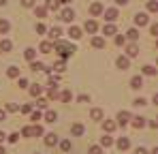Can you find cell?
<instances>
[{
  "label": "cell",
  "mask_w": 158,
  "mask_h": 154,
  "mask_svg": "<svg viewBox=\"0 0 158 154\" xmlns=\"http://www.w3.org/2000/svg\"><path fill=\"white\" fill-rule=\"evenodd\" d=\"M52 49H56L62 58H69V56H73V53L77 51L75 45H69V43H62V41H56V43L52 45Z\"/></svg>",
  "instance_id": "6da1fadb"
},
{
  "label": "cell",
  "mask_w": 158,
  "mask_h": 154,
  "mask_svg": "<svg viewBox=\"0 0 158 154\" xmlns=\"http://www.w3.org/2000/svg\"><path fill=\"white\" fill-rule=\"evenodd\" d=\"M128 122H131V113H128V111H120V113H118V124H120V126H126Z\"/></svg>",
  "instance_id": "7a4b0ae2"
},
{
  "label": "cell",
  "mask_w": 158,
  "mask_h": 154,
  "mask_svg": "<svg viewBox=\"0 0 158 154\" xmlns=\"http://www.w3.org/2000/svg\"><path fill=\"white\" fill-rule=\"evenodd\" d=\"M60 19H64V22H73V19H75V11H73V9H64V11L60 13Z\"/></svg>",
  "instance_id": "3957f363"
},
{
  "label": "cell",
  "mask_w": 158,
  "mask_h": 154,
  "mask_svg": "<svg viewBox=\"0 0 158 154\" xmlns=\"http://www.w3.org/2000/svg\"><path fill=\"white\" fill-rule=\"evenodd\" d=\"M56 143H58V135H56V133H47V135H45V146L53 148Z\"/></svg>",
  "instance_id": "277c9868"
},
{
  "label": "cell",
  "mask_w": 158,
  "mask_h": 154,
  "mask_svg": "<svg viewBox=\"0 0 158 154\" xmlns=\"http://www.w3.org/2000/svg\"><path fill=\"white\" fill-rule=\"evenodd\" d=\"M148 22H150V19H148L145 13H137V15H135V24L137 26H148Z\"/></svg>",
  "instance_id": "5b68a950"
},
{
  "label": "cell",
  "mask_w": 158,
  "mask_h": 154,
  "mask_svg": "<svg viewBox=\"0 0 158 154\" xmlns=\"http://www.w3.org/2000/svg\"><path fill=\"white\" fill-rule=\"evenodd\" d=\"M115 64H118V69H122V71H126V69L131 66V62H128V58H124V56H120V58L115 60Z\"/></svg>",
  "instance_id": "8992f818"
},
{
  "label": "cell",
  "mask_w": 158,
  "mask_h": 154,
  "mask_svg": "<svg viewBox=\"0 0 158 154\" xmlns=\"http://www.w3.org/2000/svg\"><path fill=\"white\" fill-rule=\"evenodd\" d=\"M105 19L107 22H115V19H118V9H107L105 11Z\"/></svg>",
  "instance_id": "52a82bcc"
},
{
  "label": "cell",
  "mask_w": 158,
  "mask_h": 154,
  "mask_svg": "<svg viewBox=\"0 0 158 154\" xmlns=\"http://www.w3.org/2000/svg\"><path fill=\"white\" fill-rule=\"evenodd\" d=\"M141 86H143V77H141V75H137V77H132V79H131V88H132V90H139Z\"/></svg>",
  "instance_id": "ba28073f"
},
{
  "label": "cell",
  "mask_w": 158,
  "mask_h": 154,
  "mask_svg": "<svg viewBox=\"0 0 158 154\" xmlns=\"http://www.w3.org/2000/svg\"><path fill=\"white\" fill-rule=\"evenodd\" d=\"M83 28H85V30H88V32H90V34H92V32H96V30H98V24H96V22H94V19H88V22H85V26H83Z\"/></svg>",
  "instance_id": "9c48e42d"
},
{
  "label": "cell",
  "mask_w": 158,
  "mask_h": 154,
  "mask_svg": "<svg viewBox=\"0 0 158 154\" xmlns=\"http://www.w3.org/2000/svg\"><path fill=\"white\" fill-rule=\"evenodd\" d=\"M118 148L124 152V150H128V148H131V141H128L126 137H120V139H118Z\"/></svg>",
  "instance_id": "30bf717a"
},
{
  "label": "cell",
  "mask_w": 158,
  "mask_h": 154,
  "mask_svg": "<svg viewBox=\"0 0 158 154\" xmlns=\"http://www.w3.org/2000/svg\"><path fill=\"white\" fill-rule=\"evenodd\" d=\"M131 120H132V126H135V128H143V126H145V118H141V116L131 118Z\"/></svg>",
  "instance_id": "8fae6325"
},
{
  "label": "cell",
  "mask_w": 158,
  "mask_h": 154,
  "mask_svg": "<svg viewBox=\"0 0 158 154\" xmlns=\"http://www.w3.org/2000/svg\"><path fill=\"white\" fill-rule=\"evenodd\" d=\"M90 13H92V15H101V13H103V4H101V2H94V4L90 6Z\"/></svg>",
  "instance_id": "7c38bea8"
},
{
  "label": "cell",
  "mask_w": 158,
  "mask_h": 154,
  "mask_svg": "<svg viewBox=\"0 0 158 154\" xmlns=\"http://www.w3.org/2000/svg\"><path fill=\"white\" fill-rule=\"evenodd\" d=\"M30 69H32V71H45V73H49V69H47L43 62H32V64H30Z\"/></svg>",
  "instance_id": "4fadbf2b"
},
{
  "label": "cell",
  "mask_w": 158,
  "mask_h": 154,
  "mask_svg": "<svg viewBox=\"0 0 158 154\" xmlns=\"http://www.w3.org/2000/svg\"><path fill=\"white\" fill-rule=\"evenodd\" d=\"M41 92H43V88H41L39 83H32V86H30V94H32V96H36V99H39V96H41Z\"/></svg>",
  "instance_id": "5bb4252c"
},
{
  "label": "cell",
  "mask_w": 158,
  "mask_h": 154,
  "mask_svg": "<svg viewBox=\"0 0 158 154\" xmlns=\"http://www.w3.org/2000/svg\"><path fill=\"white\" fill-rule=\"evenodd\" d=\"M69 34H71V39H79L81 36V30H79L77 26H71L69 28Z\"/></svg>",
  "instance_id": "9a60e30c"
},
{
  "label": "cell",
  "mask_w": 158,
  "mask_h": 154,
  "mask_svg": "<svg viewBox=\"0 0 158 154\" xmlns=\"http://www.w3.org/2000/svg\"><path fill=\"white\" fill-rule=\"evenodd\" d=\"M56 120H58V113H56V111H52V109H49V111H47V113H45V122H49V124H52V122H56Z\"/></svg>",
  "instance_id": "2e32d148"
},
{
  "label": "cell",
  "mask_w": 158,
  "mask_h": 154,
  "mask_svg": "<svg viewBox=\"0 0 158 154\" xmlns=\"http://www.w3.org/2000/svg\"><path fill=\"white\" fill-rule=\"evenodd\" d=\"M126 53H128V56H131V58H135V56H137V53H139V47H137V45H135V43H132V45H128V47H126Z\"/></svg>",
  "instance_id": "e0dca14e"
},
{
  "label": "cell",
  "mask_w": 158,
  "mask_h": 154,
  "mask_svg": "<svg viewBox=\"0 0 158 154\" xmlns=\"http://www.w3.org/2000/svg\"><path fill=\"white\" fill-rule=\"evenodd\" d=\"M71 133H73V135H83V124H73V126H71Z\"/></svg>",
  "instance_id": "ac0fdd59"
},
{
  "label": "cell",
  "mask_w": 158,
  "mask_h": 154,
  "mask_svg": "<svg viewBox=\"0 0 158 154\" xmlns=\"http://www.w3.org/2000/svg\"><path fill=\"white\" fill-rule=\"evenodd\" d=\"M9 30H11V24H9L6 19H0V32H2V34H6Z\"/></svg>",
  "instance_id": "d6986e66"
},
{
  "label": "cell",
  "mask_w": 158,
  "mask_h": 154,
  "mask_svg": "<svg viewBox=\"0 0 158 154\" xmlns=\"http://www.w3.org/2000/svg\"><path fill=\"white\" fill-rule=\"evenodd\" d=\"M60 34H62V30H60V28H52V30H49V39H52V41L60 39Z\"/></svg>",
  "instance_id": "ffe728a7"
},
{
  "label": "cell",
  "mask_w": 158,
  "mask_h": 154,
  "mask_svg": "<svg viewBox=\"0 0 158 154\" xmlns=\"http://www.w3.org/2000/svg\"><path fill=\"white\" fill-rule=\"evenodd\" d=\"M11 47H13V43H11V41H6V39H4V41H0V49H2V51H11Z\"/></svg>",
  "instance_id": "44dd1931"
},
{
  "label": "cell",
  "mask_w": 158,
  "mask_h": 154,
  "mask_svg": "<svg viewBox=\"0 0 158 154\" xmlns=\"http://www.w3.org/2000/svg\"><path fill=\"white\" fill-rule=\"evenodd\" d=\"M126 39H131V41H137V39H139V32H137L135 28H131V30L126 32Z\"/></svg>",
  "instance_id": "7402d4cb"
},
{
  "label": "cell",
  "mask_w": 158,
  "mask_h": 154,
  "mask_svg": "<svg viewBox=\"0 0 158 154\" xmlns=\"http://www.w3.org/2000/svg\"><path fill=\"white\" fill-rule=\"evenodd\" d=\"M103 32H105L107 36H109V34H115V26H113V24H105V28H103Z\"/></svg>",
  "instance_id": "603a6c76"
},
{
  "label": "cell",
  "mask_w": 158,
  "mask_h": 154,
  "mask_svg": "<svg viewBox=\"0 0 158 154\" xmlns=\"http://www.w3.org/2000/svg\"><path fill=\"white\" fill-rule=\"evenodd\" d=\"M34 56H36V49L28 47V49H26V60H30V62H34Z\"/></svg>",
  "instance_id": "cb8c5ba5"
},
{
  "label": "cell",
  "mask_w": 158,
  "mask_h": 154,
  "mask_svg": "<svg viewBox=\"0 0 158 154\" xmlns=\"http://www.w3.org/2000/svg\"><path fill=\"white\" fill-rule=\"evenodd\" d=\"M103 128H105V133H113V130H115V124H113L111 120H107L105 124H103Z\"/></svg>",
  "instance_id": "d4e9b609"
},
{
  "label": "cell",
  "mask_w": 158,
  "mask_h": 154,
  "mask_svg": "<svg viewBox=\"0 0 158 154\" xmlns=\"http://www.w3.org/2000/svg\"><path fill=\"white\" fill-rule=\"evenodd\" d=\"M6 75H9V77H13V79H15V77H19V69H17V66H11V69L6 71Z\"/></svg>",
  "instance_id": "484cf974"
},
{
  "label": "cell",
  "mask_w": 158,
  "mask_h": 154,
  "mask_svg": "<svg viewBox=\"0 0 158 154\" xmlns=\"http://www.w3.org/2000/svg\"><path fill=\"white\" fill-rule=\"evenodd\" d=\"M101 146H105V148H109V146H113V139H111L109 135H105V137L101 139Z\"/></svg>",
  "instance_id": "4316f807"
},
{
  "label": "cell",
  "mask_w": 158,
  "mask_h": 154,
  "mask_svg": "<svg viewBox=\"0 0 158 154\" xmlns=\"http://www.w3.org/2000/svg\"><path fill=\"white\" fill-rule=\"evenodd\" d=\"M34 13H36V17H45V15H47V9H45V6H36Z\"/></svg>",
  "instance_id": "83f0119b"
},
{
  "label": "cell",
  "mask_w": 158,
  "mask_h": 154,
  "mask_svg": "<svg viewBox=\"0 0 158 154\" xmlns=\"http://www.w3.org/2000/svg\"><path fill=\"white\" fill-rule=\"evenodd\" d=\"M92 45H94V47H98V49H101V47H105V41H103V39H101V36H96V39H92Z\"/></svg>",
  "instance_id": "f1b7e54d"
},
{
  "label": "cell",
  "mask_w": 158,
  "mask_h": 154,
  "mask_svg": "<svg viewBox=\"0 0 158 154\" xmlns=\"http://www.w3.org/2000/svg\"><path fill=\"white\" fill-rule=\"evenodd\" d=\"M143 75H156V69L152 64H148V66H143Z\"/></svg>",
  "instance_id": "f546056e"
},
{
  "label": "cell",
  "mask_w": 158,
  "mask_h": 154,
  "mask_svg": "<svg viewBox=\"0 0 158 154\" xmlns=\"http://www.w3.org/2000/svg\"><path fill=\"white\" fill-rule=\"evenodd\" d=\"M41 51H43V53H49V51H52V43H49V41L41 43Z\"/></svg>",
  "instance_id": "4dcf8cb0"
},
{
  "label": "cell",
  "mask_w": 158,
  "mask_h": 154,
  "mask_svg": "<svg viewBox=\"0 0 158 154\" xmlns=\"http://www.w3.org/2000/svg\"><path fill=\"white\" fill-rule=\"evenodd\" d=\"M58 96H60V99H62L64 103H69V101H71V96H73V94H71L69 90H64V92H62V94H58Z\"/></svg>",
  "instance_id": "1f68e13d"
},
{
  "label": "cell",
  "mask_w": 158,
  "mask_h": 154,
  "mask_svg": "<svg viewBox=\"0 0 158 154\" xmlns=\"http://www.w3.org/2000/svg\"><path fill=\"white\" fill-rule=\"evenodd\" d=\"M32 135H36V137H41V135H43V126H41V124H36V126H32Z\"/></svg>",
  "instance_id": "d6a6232c"
},
{
  "label": "cell",
  "mask_w": 158,
  "mask_h": 154,
  "mask_svg": "<svg viewBox=\"0 0 158 154\" xmlns=\"http://www.w3.org/2000/svg\"><path fill=\"white\" fill-rule=\"evenodd\" d=\"M47 96H49V101H53V99H58V90H56V88H49Z\"/></svg>",
  "instance_id": "836d02e7"
},
{
  "label": "cell",
  "mask_w": 158,
  "mask_h": 154,
  "mask_svg": "<svg viewBox=\"0 0 158 154\" xmlns=\"http://www.w3.org/2000/svg\"><path fill=\"white\" fill-rule=\"evenodd\" d=\"M92 118H94V120H101V118H103V111H101V109H92Z\"/></svg>",
  "instance_id": "e575fe53"
},
{
  "label": "cell",
  "mask_w": 158,
  "mask_h": 154,
  "mask_svg": "<svg viewBox=\"0 0 158 154\" xmlns=\"http://www.w3.org/2000/svg\"><path fill=\"white\" fill-rule=\"evenodd\" d=\"M148 9H150L152 13H154V11H158V2H156V0H150V4H148Z\"/></svg>",
  "instance_id": "d590c367"
},
{
  "label": "cell",
  "mask_w": 158,
  "mask_h": 154,
  "mask_svg": "<svg viewBox=\"0 0 158 154\" xmlns=\"http://www.w3.org/2000/svg\"><path fill=\"white\" fill-rule=\"evenodd\" d=\"M60 148H62L64 152H69V150H71V141H69V139H66V141H62V143H60Z\"/></svg>",
  "instance_id": "8d00e7d4"
},
{
  "label": "cell",
  "mask_w": 158,
  "mask_h": 154,
  "mask_svg": "<svg viewBox=\"0 0 158 154\" xmlns=\"http://www.w3.org/2000/svg\"><path fill=\"white\" fill-rule=\"evenodd\" d=\"M45 9H58V0H47V6Z\"/></svg>",
  "instance_id": "74e56055"
},
{
  "label": "cell",
  "mask_w": 158,
  "mask_h": 154,
  "mask_svg": "<svg viewBox=\"0 0 158 154\" xmlns=\"http://www.w3.org/2000/svg\"><path fill=\"white\" fill-rule=\"evenodd\" d=\"M90 154H103L101 146H92V148H90Z\"/></svg>",
  "instance_id": "f35d334b"
},
{
  "label": "cell",
  "mask_w": 158,
  "mask_h": 154,
  "mask_svg": "<svg viewBox=\"0 0 158 154\" xmlns=\"http://www.w3.org/2000/svg\"><path fill=\"white\" fill-rule=\"evenodd\" d=\"M22 135H24V137H30V135H32V126H24Z\"/></svg>",
  "instance_id": "ab89813d"
},
{
  "label": "cell",
  "mask_w": 158,
  "mask_h": 154,
  "mask_svg": "<svg viewBox=\"0 0 158 154\" xmlns=\"http://www.w3.org/2000/svg\"><path fill=\"white\" fill-rule=\"evenodd\" d=\"M22 113H32V105H22Z\"/></svg>",
  "instance_id": "60d3db41"
},
{
  "label": "cell",
  "mask_w": 158,
  "mask_h": 154,
  "mask_svg": "<svg viewBox=\"0 0 158 154\" xmlns=\"http://www.w3.org/2000/svg\"><path fill=\"white\" fill-rule=\"evenodd\" d=\"M77 101H79V103H88V101H90V96H88V94H79Z\"/></svg>",
  "instance_id": "b9f144b4"
},
{
  "label": "cell",
  "mask_w": 158,
  "mask_h": 154,
  "mask_svg": "<svg viewBox=\"0 0 158 154\" xmlns=\"http://www.w3.org/2000/svg\"><path fill=\"white\" fill-rule=\"evenodd\" d=\"M124 41H126V39H124L122 34H118V36H115V45H124Z\"/></svg>",
  "instance_id": "7bdbcfd3"
},
{
  "label": "cell",
  "mask_w": 158,
  "mask_h": 154,
  "mask_svg": "<svg viewBox=\"0 0 158 154\" xmlns=\"http://www.w3.org/2000/svg\"><path fill=\"white\" fill-rule=\"evenodd\" d=\"M41 118H43V116H41V111H32V120H34V122H39Z\"/></svg>",
  "instance_id": "ee69618b"
},
{
  "label": "cell",
  "mask_w": 158,
  "mask_h": 154,
  "mask_svg": "<svg viewBox=\"0 0 158 154\" xmlns=\"http://www.w3.org/2000/svg\"><path fill=\"white\" fill-rule=\"evenodd\" d=\"M45 30H47V28H45V24H36V32H39V34H43Z\"/></svg>",
  "instance_id": "f6af8a7d"
},
{
  "label": "cell",
  "mask_w": 158,
  "mask_h": 154,
  "mask_svg": "<svg viewBox=\"0 0 158 154\" xmlns=\"http://www.w3.org/2000/svg\"><path fill=\"white\" fill-rule=\"evenodd\" d=\"M36 105H39L41 109H45V107H47V101H45V99H39V101H36Z\"/></svg>",
  "instance_id": "bcb514c9"
},
{
  "label": "cell",
  "mask_w": 158,
  "mask_h": 154,
  "mask_svg": "<svg viewBox=\"0 0 158 154\" xmlns=\"http://www.w3.org/2000/svg\"><path fill=\"white\" fill-rule=\"evenodd\" d=\"M132 105H137V107H141V105H145V99H135Z\"/></svg>",
  "instance_id": "7dc6e473"
},
{
  "label": "cell",
  "mask_w": 158,
  "mask_h": 154,
  "mask_svg": "<svg viewBox=\"0 0 158 154\" xmlns=\"http://www.w3.org/2000/svg\"><path fill=\"white\" fill-rule=\"evenodd\" d=\"M17 139H19V135H17V133H13V135H9V141H11V143H15Z\"/></svg>",
  "instance_id": "c3c4849f"
},
{
  "label": "cell",
  "mask_w": 158,
  "mask_h": 154,
  "mask_svg": "<svg viewBox=\"0 0 158 154\" xmlns=\"http://www.w3.org/2000/svg\"><path fill=\"white\" fill-rule=\"evenodd\" d=\"M19 88H28V79H24V77H19Z\"/></svg>",
  "instance_id": "681fc988"
},
{
  "label": "cell",
  "mask_w": 158,
  "mask_h": 154,
  "mask_svg": "<svg viewBox=\"0 0 158 154\" xmlns=\"http://www.w3.org/2000/svg\"><path fill=\"white\" fill-rule=\"evenodd\" d=\"M6 109H9V111H17L19 107H17V105H13V103H9V105H6Z\"/></svg>",
  "instance_id": "f907efd6"
},
{
  "label": "cell",
  "mask_w": 158,
  "mask_h": 154,
  "mask_svg": "<svg viewBox=\"0 0 158 154\" xmlns=\"http://www.w3.org/2000/svg\"><path fill=\"white\" fill-rule=\"evenodd\" d=\"M150 32H152V34H158V26H156V24H152V28H150Z\"/></svg>",
  "instance_id": "816d5d0a"
},
{
  "label": "cell",
  "mask_w": 158,
  "mask_h": 154,
  "mask_svg": "<svg viewBox=\"0 0 158 154\" xmlns=\"http://www.w3.org/2000/svg\"><path fill=\"white\" fill-rule=\"evenodd\" d=\"M135 154H148V150H145V148H137V150H135Z\"/></svg>",
  "instance_id": "f5cc1de1"
},
{
  "label": "cell",
  "mask_w": 158,
  "mask_h": 154,
  "mask_svg": "<svg viewBox=\"0 0 158 154\" xmlns=\"http://www.w3.org/2000/svg\"><path fill=\"white\" fill-rule=\"evenodd\" d=\"M22 2H24V6H32L34 4V0H22Z\"/></svg>",
  "instance_id": "db71d44e"
},
{
  "label": "cell",
  "mask_w": 158,
  "mask_h": 154,
  "mask_svg": "<svg viewBox=\"0 0 158 154\" xmlns=\"http://www.w3.org/2000/svg\"><path fill=\"white\" fill-rule=\"evenodd\" d=\"M4 118H6V113H4V109H0V122H4Z\"/></svg>",
  "instance_id": "11a10c76"
},
{
  "label": "cell",
  "mask_w": 158,
  "mask_h": 154,
  "mask_svg": "<svg viewBox=\"0 0 158 154\" xmlns=\"http://www.w3.org/2000/svg\"><path fill=\"white\" fill-rule=\"evenodd\" d=\"M115 4H118V6H122V4H128V0H115Z\"/></svg>",
  "instance_id": "9f6ffc18"
},
{
  "label": "cell",
  "mask_w": 158,
  "mask_h": 154,
  "mask_svg": "<svg viewBox=\"0 0 158 154\" xmlns=\"http://www.w3.org/2000/svg\"><path fill=\"white\" fill-rule=\"evenodd\" d=\"M4 137H6V135H4V133H2V130H0V143H2V141H4Z\"/></svg>",
  "instance_id": "6f0895ef"
},
{
  "label": "cell",
  "mask_w": 158,
  "mask_h": 154,
  "mask_svg": "<svg viewBox=\"0 0 158 154\" xmlns=\"http://www.w3.org/2000/svg\"><path fill=\"white\" fill-rule=\"evenodd\" d=\"M60 2H64V4H69V2H71V0H60Z\"/></svg>",
  "instance_id": "680465c9"
},
{
  "label": "cell",
  "mask_w": 158,
  "mask_h": 154,
  "mask_svg": "<svg viewBox=\"0 0 158 154\" xmlns=\"http://www.w3.org/2000/svg\"><path fill=\"white\" fill-rule=\"evenodd\" d=\"M2 4H6V0H0V6H2Z\"/></svg>",
  "instance_id": "91938a15"
},
{
  "label": "cell",
  "mask_w": 158,
  "mask_h": 154,
  "mask_svg": "<svg viewBox=\"0 0 158 154\" xmlns=\"http://www.w3.org/2000/svg\"><path fill=\"white\" fill-rule=\"evenodd\" d=\"M0 154H4V148H2V146H0Z\"/></svg>",
  "instance_id": "94428289"
}]
</instances>
